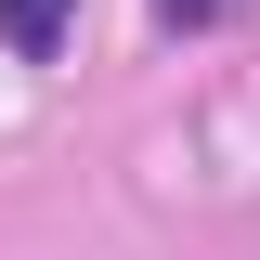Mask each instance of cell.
Wrapping results in <instances>:
<instances>
[{
  "instance_id": "cell-2",
  "label": "cell",
  "mask_w": 260,
  "mask_h": 260,
  "mask_svg": "<svg viewBox=\"0 0 260 260\" xmlns=\"http://www.w3.org/2000/svg\"><path fill=\"white\" fill-rule=\"evenodd\" d=\"M156 13H169V26H208V0H156Z\"/></svg>"
},
{
  "instance_id": "cell-1",
  "label": "cell",
  "mask_w": 260,
  "mask_h": 260,
  "mask_svg": "<svg viewBox=\"0 0 260 260\" xmlns=\"http://www.w3.org/2000/svg\"><path fill=\"white\" fill-rule=\"evenodd\" d=\"M65 39H78V0H0V52L13 65H52Z\"/></svg>"
}]
</instances>
